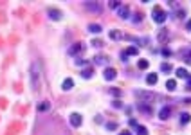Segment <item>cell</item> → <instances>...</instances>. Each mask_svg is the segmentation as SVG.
I'll list each match as a JSON object with an SVG mask.
<instances>
[{"label": "cell", "mask_w": 191, "mask_h": 135, "mask_svg": "<svg viewBox=\"0 0 191 135\" xmlns=\"http://www.w3.org/2000/svg\"><path fill=\"white\" fill-rule=\"evenodd\" d=\"M40 81H42V69H40V63L34 61L31 65V86H33V90L40 88Z\"/></svg>", "instance_id": "obj_1"}, {"label": "cell", "mask_w": 191, "mask_h": 135, "mask_svg": "<svg viewBox=\"0 0 191 135\" xmlns=\"http://www.w3.org/2000/svg\"><path fill=\"white\" fill-rule=\"evenodd\" d=\"M133 96L139 99V103H146V105H152L155 101V94L153 92H146V90H135Z\"/></svg>", "instance_id": "obj_2"}, {"label": "cell", "mask_w": 191, "mask_h": 135, "mask_svg": "<svg viewBox=\"0 0 191 135\" xmlns=\"http://www.w3.org/2000/svg\"><path fill=\"white\" fill-rule=\"evenodd\" d=\"M152 18H153V22H157V23H164V22H166V18H168V13H166L162 7L155 6L153 11H152Z\"/></svg>", "instance_id": "obj_3"}, {"label": "cell", "mask_w": 191, "mask_h": 135, "mask_svg": "<svg viewBox=\"0 0 191 135\" xmlns=\"http://www.w3.org/2000/svg\"><path fill=\"white\" fill-rule=\"evenodd\" d=\"M85 49H87V45H85L83 42L74 43L72 47L69 49V56H80V54H83V52H85Z\"/></svg>", "instance_id": "obj_4"}, {"label": "cell", "mask_w": 191, "mask_h": 135, "mask_svg": "<svg viewBox=\"0 0 191 135\" xmlns=\"http://www.w3.org/2000/svg\"><path fill=\"white\" fill-rule=\"evenodd\" d=\"M69 122H70V126H72V128H80L81 124H83V117H81L78 112H74V114L69 115Z\"/></svg>", "instance_id": "obj_5"}, {"label": "cell", "mask_w": 191, "mask_h": 135, "mask_svg": "<svg viewBox=\"0 0 191 135\" xmlns=\"http://www.w3.org/2000/svg\"><path fill=\"white\" fill-rule=\"evenodd\" d=\"M83 7H85L87 11H90V13H97V14L103 11L101 4H97V2H83Z\"/></svg>", "instance_id": "obj_6"}, {"label": "cell", "mask_w": 191, "mask_h": 135, "mask_svg": "<svg viewBox=\"0 0 191 135\" xmlns=\"http://www.w3.org/2000/svg\"><path fill=\"white\" fill-rule=\"evenodd\" d=\"M103 78L106 79V81H112V79H116V78H117V70H116L114 67H106V69H105Z\"/></svg>", "instance_id": "obj_7"}, {"label": "cell", "mask_w": 191, "mask_h": 135, "mask_svg": "<svg viewBox=\"0 0 191 135\" xmlns=\"http://www.w3.org/2000/svg\"><path fill=\"white\" fill-rule=\"evenodd\" d=\"M117 14H119V18L128 20V18H130V7H128V6H121L117 9Z\"/></svg>", "instance_id": "obj_8"}, {"label": "cell", "mask_w": 191, "mask_h": 135, "mask_svg": "<svg viewBox=\"0 0 191 135\" xmlns=\"http://www.w3.org/2000/svg\"><path fill=\"white\" fill-rule=\"evenodd\" d=\"M47 13H49V18H51V20H54V22L61 20V16H63V13H61L59 9H52V7L47 11Z\"/></svg>", "instance_id": "obj_9"}, {"label": "cell", "mask_w": 191, "mask_h": 135, "mask_svg": "<svg viewBox=\"0 0 191 135\" xmlns=\"http://www.w3.org/2000/svg\"><path fill=\"white\" fill-rule=\"evenodd\" d=\"M169 115H171V106H162L161 110H159V117H161L162 121L169 119Z\"/></svg>", "instance_id": "obj_10"}, {"label": "cell", "mask_w": 191, "mask_h": 135, "mask_svg": "<svg viewBox=\"0 0 191 135\" xmlns=\"http://www.w3.org/2000/svg\"><path fill=\"white\" fill-rule=\"evenodd\" d=\"M157 40L161 43H166L169 40V33L166 31V29H159V34H157Z\"/></svg>", "instance_id": "obj_11"}, {"label": "cell", "mask_w": 191, "mask_h": 135, "mask_svg": "<svg viewBox=\"0 0 191 135\" xmlns=\"http://www.w3.org/2000/svg\"><path fill=\"white\" fill-rule=\"evenodd\" d=\"M180 58L184 60L186 65H191V49H182L180 50Z\"/></svg>", "instance_id": "obj_12"}, {"label": "cell", "mask_w": 191, "mask_h": 135, "mask_svg": "<svg viewBox=\"0 0 191 135\" xmlns=\"http://www.w3.org/2000/svg\"><path fill=\"white\" fill-rule=\"evenodd\" d=\"M108 36H110V40H116V42H117V40H123V38H125V34H123V33H121L119 29H112L110 33H108Z\"/></svg>", "instance_id": "obj_13"}, {"label": "cell", "mask_w": 191, "mask_h": 135, "mask_svg": "<svg viewBox=\"0 0 191 135\" xmlns=\"http://www.w3.org/2000/svg\"><path fill=\"white\" fill-rule=\"evenodd\" d=\"M61 88H63L65 92H69V90H72V88H74V79H72V78H67V79H63V83H61Z\"/></svg>", "instance_id": "obj_14"}, {"label": "cell", "mask_w": 191, "mask_h": 135, "mask_svg": "<svg viewBox=\"0 0 191 135\" xmlns=\"http://www.w3.org/2000/svg\"><path fill=\"white\" fill-rule=\"evenodd\" d=\"M92 61H94L96 65H106L108 63V58L105 56V54H97V56L92 58Z\"/></svg>", "instance_id": "obj_15"}, {"label": "cell", "mask_w": 191, "mask_h": 135, "mask_svg": "<svg viewBox=\"0 0 191 135\" xmlns=\"http://www.w3.org/2000/svg\"><path fill=\"white\" fill-rule=\"evenodd\" d=\"M137 110H139V112H142V114H146V115H150L152 112H153V110H152V106H150V105H146V103H139V105H137Z\"/></svg>", "instance_id": "obj_16"}, {"label": "cell", "mask_w": 191, "mask_h": 135, "mask_svg": "<svg viewBox=\"0 0 191 135\" xmlns=\"http://www.w3.org/2000/svg\"><path fill=\"white\" fill-rule=\"evenodd\" d=\"M36 110L42 112V114H44V112H49V110H51V103H49V101H42V103H38Z\"/></svg>", "instance_id": "obj_17"}, {"label": "cell", "mask_w": 191, "mask_h": 135, "mask_svg": "<svg viewBox=\"0 0 191 135\" xmlns=\"http://www.w3.org/2000/svg\"><path fill=\"white\" fill-rule=\"evenodd\" d=\"M157 81H159V76H157V74H148L146 76V85L153 86V85H157Z\"/></svg>", "instance_id": "obj_18"}, {"label": "cell", "mask_w": 191, "mask_h": 135, "mask_svg": "<svg viewBox=\"0 0 191 135\" xmlns=\"http://www.w3.org/2000/svg\"><path fill=\"white\" fill-rule=\"evenodd\" d=\"M88 31H90V33H94V34H99V33H101V31H103V27H101V25H99V23H88Z\"/></svg>", "instance_id": "obj_19"}, {"label": "cell", "mask_w": 191, "mask_h": 135, "mask_svg": "<svg viewBox=\"0 0 191 135\" xmlns=\"http://www.w3.org/2000/svg\"><path fill=\"white\" fill-rule=\"evenodd\" d=\"M177 78H178V79H188V78H189V72H188V70H186V69H182V67H180V69H177Z\"/></svg>", "instance_id": "obj_20"}, {"label": "cell", "mask_w": 191, "mask_h": 135, "mask_svg": "<svg viewBox=\"0 0 191 135\" xmlns=\"http://www.w3.org/2000/svg\"><path fill=\"white\" fill-rule=\"evenodd\" d=\"M123 52H125L126 56H137V54H139V49H137V47H128V49L126 50H123Z\"/></svg>", "instance_id": "obj_21"}, {"label": "cell", "mask_w": 191, "mask_h": 135, "mask_svg": "<svg viewBox=\"0 0 191 135\" xmlns=\"http://www.w3.org/2000/svg\"><path fill=\"white\" fill-rule=\"evenodd\" d=\"M148 67H150V61H148V60H139V61H137V69H141V70H146Z\"/></svg>", "instance_id": "obj_22"}, {"label": "cell", "mask_w": 191, "mask_h": 135, "mask_svg": "<svg viewBox=\"0 0 191 135\" xmlns=\"http://www.w3.org/2000/svg\"><path fill=\"white\" fill-rule=\"evenodd\" d=\"M166 88H168L169 92L177 90V81H175V79H168V81H166Z\"/></svg>", "instance_id": "obj_23"}, {"label": "cell", "mask_w": 191, "mask_h": 135, "mask_svg": "<svg viewBox=\"0 0 191 135\" xmlns=\"http://www.w3.org/2000/svg\"><path fill=\"white\" fill-rule=\"evenodd\" d=\"M189 121H191V115L188 114V112H182V114H180V124H188Z\"/></svg>", "instance_id": "obj_24"}, {"label": "cell", "mask_w": 191, "mask_h": 135, "mask_svg": "<svg viewBox=\"0 0 191 135\" xmlns=\"http://www.w3.org/2000/svg\"><path fill=\"white\" fill-rule=\"evenodd\" d=\"M135 133H137V135H148V128H146V126L137 124V126H135Z\"/></svg>", "instance_id": "obj_25"}, {"label": "cell", "mask_w": 191, "mask_h": 135, "mask_svg": "<svg viewBox=\"0 0 191 135\" xmlns=\"http://www.w3.org/2000/svg\"><path fill=\"white\" fill-rule=\"evenodd\" d=\"M92 74H94L92 69H85V70H81V78H83V79H90V78H92Z\"/></svg>", "instance_id": "obj_26"}, {"label": "cell", "mask_w": 191, "mask_h": 135, "mask_svg": "<svg viewBox=\"0 0 191 135\" xmlns=\"http://www.w3.org/2000/svg\"><path fill=\"white\" fill-rule=\"evenodd\" d=\"M105 126H106V130H108V132H116V130L119 128V124H117V122H114V121H112V122H106Z\"/></svg>", "instance_id": "obj_27"}, {"label": "cell", "mask_w": 191, "mask_h": 135, "mask_svg": "<svg viewBox=\"0 0 191 135\" xmlns=\"http://www.w3.org/2000/svg\"><path fill=\"white\" fill-rule=\"evenodd\" d=\"M161 70L166 72V74H169V72L173 70V67H171L169 63H161Z\"/></svg>", "instance_id": "obj_28"}, {"label": "cell", "mask_w": 191, "mask_h": 135, "mask_svg": "<svg viewBox=\"0 0 191 135\" xmlns=\"http://www.w3.org/2000/svg\"><path fill=\"white\" fill-rule=\"evenodd\" d=\"M108 7H110V9H119V7H121V2H119V0H110V2H108Z\"/></svg>", "instance_id": "obj_29"}, {"label": "cell", "mask_w": 191, "mask_h": 135, "mask_svg": "<svg viewBox=\"0 0 191 135\" xmlns=\"http://www.w3.org/2000/svg\"><path fill=\"white\" fill-rule=\"evenodd\" d=\"M110 94L114 96V97H119L123 92H121V88H117V86H112V88H110Z\"/></svg>", "instance_id": "obj_30"}, {"label": "cell", "mask_w": 191, "mask_h": 135, "mask_svg": "<svg viewBox=\"0 0 191 135\" xmlns=\"http://www.w3.org/2000/svg\"><path fill=\"white\" fill-rule=\"evenodd\" d=\"M90 45H92V47H96V49H101V47H103V42H101V40H96V38H94Z\"/></svg>", "instance_id": "obj_31"}, {"label": "cell", "mask_w": 191, "mask_h": 135, "mask_svg": "<svg viewBox=\"0 0 191 135\" xmlns=\"http://www.w3.org/2000/svg\"><path fill=\"white\" fill-rule=\"evenodd\" d=\"M74 63L78 65V67H83V65H87V60H81V58H78V60H76Z\"/></svg>", "instance_id": "obj_32"}, {"label": "cell", "mask_w": 191, "mask_h": 135, "mask_svg": "<svg viewBox=\"0 0 191 135\" xmlns=\"http://www.w3.org/2000/svg\"><path fill=\"white\" fill-rule=\"evenodd\" d=\"M162 56H164V58L171 56V50H169V49H166V47H164V49H162Z\"/></svg>", "instance_id": "obj_33"}, {"label": "cell", "mask_w": 191, "mask_h": 135, "mask_svg": "<svg viewBox=\"0 0 191 135\" xmlns=\"http://www.w3.org/2000/svg\"><path fill=\"white\" fill-rule=\"evenodd\" d=\"M112 106H114V108H121V106H123V103H121L119 99H116L114 103H112Z\"/></svg>", "instance_id": "obj_34"}, {"label": "cell", "mask_w": 191, "mask_h": 135, "mask_svg": "<svg viewBox=\"0 0 191 135\" xmlns=\"http://www.w3.org/2000/svg\"><path fill=\"white\" fill-rule=\"evenodd\" d=\"M186 81H188V83H186V90H189L191 92V74H189V78L186 79Z\"/></svg>", "instance_id": "obj_35"}, {"label": "cell", "mask_w": 191, "mask_h": 135, "mask_svg": "<svg viewBox=\"0 0 191 135\" xmlns=\"http://www.w3.org/2000/svg\"><path fill=\"white\" fill-rule=\"evenodd\" d=\"M141 20H142V14H141V13H137V14H135V18H133V22H135V23H139Z\"/></svg>", "instance_id": "obj_36"}, {"label": "cell", "mask_w": 191, "mask_h": 135, "mask_svg": "<svg viewBox=\"0 0 191 135\" xmlns=\"http://www.w3.org/2000/svg\"><path fill=\"white\" fill-rule=\"evenodd\" d=\"M121 61H123V63H128V56H126L125 52H121Z\"/></svg>", "instance_id": "obj_37"}, {"label": "cell", "mask_w": 191, "mask_h": 135, "mask_svg": "<svg viewBox=\"0 0 191 135\" xmlns=\"http://www.w3.org/2000/svg\"><path fill=\"white\" fill-rule=\"evenodd\" d=\"M186 16V11L184 9H178V18H184Z\"/></svg>", "instance_id": "obj_38"}, {"label": "cell", "mask_w": 191, "mask_h": 135, "mask_svg": "<svg viewBox=\"0 0 191 135\" xmlns=\"http://www.w3.org/2000/svg\"><path fill=\"white\" fill-rule=\"evenodd\" d=\"M186 29H188V31H191V20L188 22V23H186Z\"/></svg>", "instance_id": "obj_39"}, {"label": "cell", "mask_w": 191, "mask_h": 135, "mask_svg": "<svg viewBox=\"0 0 191 135\" xmlns=\"http://www.w3.org/2000/svg\"><path fill=\"white\" fill-rule=\"evenodd\" d=\"M119 135H132V133H130V132H126V130H125V132H119Z\"/></svg>", "instance_id": "obj_40"}, {"label": "cell", "mask_w": 191, "mask_h": 135, "mask_svg": "<svg viewBox=\"0 0 191 135\" xmlns=\"http://www.w3.org/2000/svg\"><path fill=\"white\" fill-rule=\"evenodd\" d=\"M184 103H186V105H191V97H188V99H184Z\"/></svg>", "instance_id": "obj_41"}, {"label": "cell", "mask_w": 191, "mask_h": 135, "mask_svg": "<svg viewBox=\"0 0 191 135\" xmlns=\"http://www.w3.org/2000/svg\"><path fill=\"white\" fill-rule=\"evenodd\" d=\"M58 135H65V133H58Z\"/></svg>", "instance_id": "obj_42"}]
</instances>
